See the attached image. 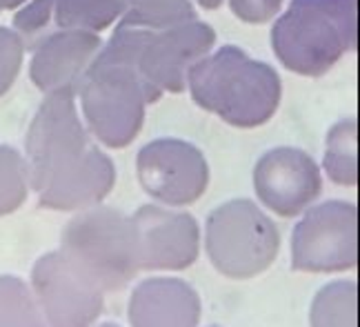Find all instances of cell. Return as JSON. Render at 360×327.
<instances>
[{
	"mask_svg": "<svg viewBox=\"0 0 360 327\" xmlns=\"http://www.w3.org/2000/svg\"><path fill=\"white\" fill-rule=\"evenodd\" d=\"M214 327H218V325H214Z\"/></svg>",
	"mask_w": 360,
	"mask_h": 327,
	"instance_id": "cell-13",
	"label": "cell"
},
{
	"mask_svg": "<svg viewBox=\"0 0 360 327\" xmlns=\"http://www.w3.org/2000/svg\"><path fill=\"white\" fill-rule=\"evenodd\" d=\"M65 254L103 292L122 290L141 269L136 261L134 225L114 210H94L78 216L65 231Z\"/></svg>",
	"mask_w": 360,
	"mask_h": 327,
	"instance_id": "cell-1",
	"label": "cell"
},
{
	"mask_svg": "<svg viewBox=\"0 0 360 327\" xmlns=\"http://www.w3.org/2000/svg\"><path fill=\"white\" fill-rule=\"evenodd\" d=\"M200 296L180 278H149L129 298L131 327H198Z\"/></svg>",
	"mask_w": 360,
	"mask_h": 327,
	"instance_id": "cell-8",
	"label": "cell"
},
{
	"mask_svg": "<svg viewBox=\"0 0 360 327\" xmlns=\"http://www.w3.org/2000/svg\"><path fill=\"white\" fill-rule=\"evenodd\" d=\"M136 261L143 269H183L198 256V225L191 216L145 207L131 221Z\"/></svg>",
	"mask_w": 360,
	"mask_h": 327,
	"instance_id": "cell-5",
	"label": "cell"
},
{
	"mask_svg": "<svg viewBox=\"0 0 360 327\" xmlns=\"http://www.w3.org/2000/svg\"><path fill=\"white\" fill-rule=\"evenodd\" d=\"M358 294L354 281L329 283L316 294L309 309V327H356Z\"/></svg>",
	"mask_w": 360,
	"mask_h": 327,
	"instance_id": "cell-9",
	"label": "cell"
},
{
	"mask_svg": "<svg viewBox=\"0 0 360 327\" xmlns=\"http://www.w3.org/2000/svg\"><path fill=\"white\" fill-rule=\"evenodd\" d=\"M32 285L47 327H91L105 309L101 285L65 252L45 256Z\"/></svg>",
	"mask_w": 360,
	"mask_h": 327,
	"instance_id": "cell-3",
	"label": "cell"
},
{
	"mask_svg": "<svg viewBox=\"0 0 360 327\" xmlns=\"http://www.w3.org/2000/svg\"><path fill=\"white\" fill-rule=\"evenodd\" d=\"M354 122H345L329 136L325 167L331 181L338 185L354 187L356 185V152H354Z\"/></svg>",
	"mask_w": 360,
	"mask_h": 327,
	"instance_id": "cell-11",
	"label": "cell"
},
{
	"mask_svg": "<svg viewBox=\"0 0 360 327\" xmlns=\"http://www.w3.org/2000/svg\"><path fill=\"white\" fill-rule=\"evenodd\" d=\"M294 269L342 271L356 265V207L327 203L294 229Z\"/></svg>",
	"mask_w": 360,
	"mask_h": 327,
	"instance_id": "cell-4",
	"label": "cell"
},
{
	"mask_svg": "<svg viewBox=\"0 0 360 327\" xmlns=\"http://www.w3.org/2000/svg\"><path fill=\"white\" fill-rule=\"evenodd\" d=\"M98 327H120V325H116V323H103V325H98Z\"/></svg>",
	"mask_w": 360,
	"mask_h": 327,
	"instance_id": "cell-12",
	"label": "cell"
},
{
	"mask_svg": "<svg viewBox=\"0 0 360 327\" xmlns=\"http://www.w3.org/2000/svg\"><path fill=\"white\" fill-rule=\"evenodd\" d=\"M138 174L147 194L169 205L193 203L207 187L202 158L178 143L149 145L138 160Z\"/></svg>",
	"mask_w": 360,
	"mask_h": 327,
	"instance_id": "cell-6",
	"label": "cell"
},
{
	"mask_svg": "<svg viewBox=\"0 0 360 327\" xmlns=\"http://www.w3.org/2000/svg\"><path fill=\"white\" fill-rule=\"evenodd\" d=\"M0 327H47L34 292L18 278H0Z\"/></svg>",
	"mask_w": 360,
	"mask_h": 327,
	"instance_id": "cell-10",
	"label": "cell"
},
{
	"mask_svg": "<svg viewBox=\"0 0 360 327\" xmlns=\"http://www.w3.org/2000/svg\"><path fill=\"white\" fill-rule=\"evenodd\" d=\"M254 183L260 200L283 216L302 212L321 194V174L314 160L294 149L267 154L258 162Z\"/></svg>",
	"mask_w": 360,
	"mask_h": 327,
	"instance_id": "cell-7",
	"label": "cell"
},
{
	"mask_svg": "<svg viewBox=\"0 0 360 327\" xmlns=\"http://www.w3.org/2000/svg\"><path fill=\"white\" fill-rule=\"evenodd\" d=\"M278 252V231L249 200L216 210L207 223V254L229 278H252L265 271Z\"/></svg>",
	"mask_w": 360,
	"mask_h": 327,
	"instance_id": "cell-2",
	"label": "cell"
}]
</instances>
